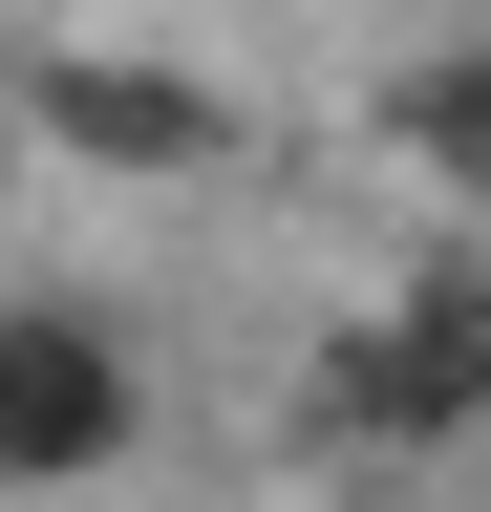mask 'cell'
Masks as SVG:
<instances>
[{
    "mask_svg": "<svg viewBox=\"0 0 491 512\" xmlns=\"http://www.w3.org/2000/svg\"><path fill=\"white\" fill-rule=\"evenodd\" d=\"M491 427V256H427L406 299H363L321 363H299V448L385 470V448H470Z\"/></svg>",
    "mask_w": 491,
    "mask_h": 512,
    "instance_id": "cell-1",
    "label": "cell"
},
{
    "mask_svg": "<svg viewBox=\"0 0 491 512\" xmlns=\"http://www.w3.org/2000/svg\"><path fill=\"white\" fill-rule=\"evenodd\" d=\"M0 107H22V150L86 171V192H193V171L257 150V107H235L214 64H171V43H43V64H0Z\"/></svg>",
    "mask_w": 491,
    "mask_h": 512,
    "instance_id": "cell-2",
    "label": "cell"
},
{
    "mask_svg": "<svg viewBox=\"0 0 491 512\" xmlns=\"http://www.w3.org/2000/svg\"><path fill=\"white\" fill-rule=\"evenodd\" d=\"M150 448V342L107 299H0V491H107Z\"/></svg>",
    "mask_w": 491,
    "mask_h": 512,
    "instance_id": "cell-3",
    "label": "cell"
},
{
    "mask_svg": "<svg viewBox=\"0 0 491 512\" xmlns=\"http://www.w3.org/2000/svg\"><path fill=\"white\" fill-rule=\"evenodd\" d=\"M385 171H406V192H449V214H491V43L385 64Z\"/></svg>",
    "mask_w": 491,
    "mask_h": 512,
    "instance_id": "cell-4",
    "label": "cell"
},
{
    "mask_svg": "<svg viewBox=\"0 0 491 512\" xmlns=\"http://www.w3.org/2000/svg\"><path fill=\"white\" fill-rule=\"evenodd\" d=\"M0 171H22V107H0Z\"/></svg>",
    "mask_w": 491,
    "mask_h": 512,
    "instance_id": "cell-5",
    "label": "cell"
}]
</instances>
